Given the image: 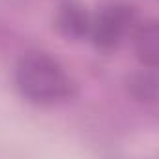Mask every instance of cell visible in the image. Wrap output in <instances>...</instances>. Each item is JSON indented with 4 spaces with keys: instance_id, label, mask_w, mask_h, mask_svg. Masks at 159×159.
Masks as SVG:
<instances>
[{
    "instance_id": "7a4b0ae2",
    "label": "cell",
    "mask_w": 159,
    "mask_h": 159,
    "mask_svg": "<svg viewBox=\"0 0 159 159\" xmlns=\"http://www.w3.org/2000/svg\"><path fill=\"white\" fill-rule=\"evenodd\" d=\"M133 21L131 10L125 6H109L105 8L94 23H90V30L94 34V41L101 49H111L120 43L124 34L127 32Z\"/></svg>"
},
{
    "instance_id": "277c9868",
    "label": "cell",
    "mask_w": 159,
    "mask_h": 159,
    "mask_svg": "<svg viewBox=\"0 0 159 159\" xmlns=\"http://www.w3.org/2000/svg\"><path fill=\"white\" fill-rule=\"evenodd\" d=\"M58 26L69 38H83L90 30V21L83 8L69 4V6L62 8V11L58 15Z\"/></svg>"
},
{
    "instance_id": "3957f363",
    "label": "cell",
    "mask_w": 159,
    "mask_h": 159,
    "mask_svg": "<svg viewBox=\"0 0 159 159\" xmlns=\"http://www.w3.org/2000/svg\"><path fill=\"white\" fill-rule=\"evenodd\" d=\"M135 51L139 60L148 66V67H155L157 60H159V28L155 21L144 23L137 36H135Z\"/></svg>"
},
{
    "instance_id": "6da1fadb",
    "label": "cell",
    "mask_w": 159,
    "mask_h": 159,
    "mask_svg": "<svg viewBox=\"0 0 159 159\" xmlns=\"http://www.w3.org/2000/svg\"><path fill=\"white\" fill-rule=\"evenodd\" d=\"M15 81L25 98L34 103H56L73 90V81L62 64L47 52H26L15 69Z\"/></svg>"
},
{
    "instance_id": "5b68a950",
    "label": "cell",
    "mask_w": 159,
    "mask_h": 159,
    "mask_svg": "<svg viewBox=\"0 0 159 159\" xmlns=\"http://www.w3.org/2000/svg\"><path fill=\"white\" fill-rule=\"evenodd\" d=\"M129 88L137 99L148 105L157 103V77L153 71H142V73L133 75L129 81Z\"/></svg>"
}]
</instances>
